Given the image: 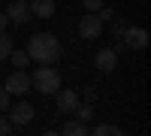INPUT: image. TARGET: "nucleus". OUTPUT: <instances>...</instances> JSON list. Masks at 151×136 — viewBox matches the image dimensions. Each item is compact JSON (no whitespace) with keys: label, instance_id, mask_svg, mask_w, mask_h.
Returning a JSON list of instances; mask_svg holds the SVG:
<instances>
[{"label":"nucleus","instance_id":"nucleus-1","mask_svg":"<svg viewBox=\"0 0 151 136\" xmlns=\"http://www.w3.org/2000/svg\"><path fill=\"white\" fill-rule=\"evenodd\" d=\"M60 52H64V48H60V40L55 33H48V30L33 33L27 40V58L36 60V64H58Z\"/></svg>","mask_w":151,"mask_h":136},{"label":"nucleus","instance_id":"nucleus-2","mask_svg":"<svg viewBox=\"0 0 151 136\" xmlns=\"http://www.w3.org/2000/svg\"><path fill=\"white\" fill-rule=\"evenodd\" d=\"M30 88H36L40 94H58V91H60V73H58L52 64H42V67L30 76Z\"/></svg>","mask_w":151,"mask_h":136},{"label":"nucleus","instance_id":"nucleus-3","mask_svg":"<svg viewBox=\"0 0 151 136\" xmlns=\"http://www.w3.org/2000/svg\"><path fill=\"white\" fill-rule=\"evenodd\" d=\"M3 88H6V94H15V97L27 94V91H30V73H24V70L9 73V79H6Z\"/></svg>","mask_w":151,"mask_h":136},{"label":"nucleus","instance_id":"nucleus-4","mask_svg":"<svg viewBox=\"0 0 151 136\" xmlns=\"http://www.w3.org/2000/svg\"><path fill=\"white\" fill-rule=\"evenodd\" d=\"M6 115H9V121H12V127H24V124H30V121H33V106H30L27 100H21V103H15V106H9Z\"/></svg>","mask_w":151,"mask_h":136},{"label":"nucleus","instance_id":"nucleus-5","mask_svg":"<svg viewBox=\"0 0 151 136\" xmlns=\"http://www.w3.org/2000/svg\"><path fill=\"white\" fill-rule=\"evenodd\" d=\"M100 33H103V21L97 18V12L82 15V21H79V36L82 40H97Z\"/></svg>","mask_w":151,"mask_h":136},{"label":"nucleus","instance_id":"nucleus-6","mask_svg":"<svg viewBox=\"0 0 151 136\" xmlns=\"http://www.w3.org/2000/svg\"><path fill=\"white\" fill-rule=\"evenodd\" d=\"M121 36H124V45H127V48H136V52H142V48L148 45V30H145V27H133V24H127Z\"/></svg>","mask_w":151,"mask_h":136},{"label":"nucleus","instance_id":"nucleus-7","mask_svg":"<svg viewBox=\"0 0 151 136\" xmlns=\"http://www.w3.org/2000/svg\"><path fill=\"white\" fill-rule=\"evenodd\" d=\"M6 18L12 24H24L30 18V6H27V0H9V6H6Z\"/></svg>","mask_w":151,"mask_h":136},{"label":"nucleus","instance_id":"nucleus-8","mask_svg":"<svg viewBox=\"0 0 151 136\" xmlns=\"http://www.w3.org/2000/svg\"><path fill=\"white\" fill-rule=\"evenodd\" d=\"M118 67V52L115 48H100L97 52V70L100 73H112Z\"/></svg>","mask_w":151,"mask_h":136},{"label":"nucleus","instance_id":"nucleus-9","mask_svg":"<svg viewBox=\"0 0 151 136\" xmlns=\"http://www.w3.org/2000/svg\"><path fill=\"white\" fill-rule=\"evenodd\" d=\"M76 106H79V94H76L73 88L58 91V112H73Z\"/></svg>","mask_w":151,"mask_h":136},{"label":"nucleus","instance_id":"nucleus-10","mask_svg":"<svg viewBox=\"0 0 151 136\" xmlns=\"http://www.w3.org/2000/svg\"><path fill=\"white\" fill-rule=\"evenodd\" d=\"M27 6H30V15H36V18L55 15V0H27Z\"/></svg>","mask_w":151,"mask_h":136},{"label":"nucleus","instance_id":"nucleus-11","mask_svg":"<svg viewBox=\"0 0 151 136\" xmlns=\"http://www.w3.org/2000/svg\"><path fill=\"white\" fill-rule=\"evenodd\" d=\"M60 133L64 136H88V124H82V121L76 118V121H67V124L60 127Z\"/></svg>","mask_w":151,"mask_h":136},{"label":"nucleus","instance_id":"nucleus-12","mask_svg":"<svg viewBox=\"0 0 151 136\" xmlns=\"http://www.w3.org/2000/svg\"><path fill=\"white\" fill-rule=\"evenodd\" d=\"M73 112H76V118H79V121H82V124H88V121H91V118H94V109H91V106H88V103H82V100H79V106H76V109H73Z\"/></svg>","mask_w":151,"mask_h":136},{"label":"nucleus","instance_id":"nucleus-13","mask_svg":"<svg viewBox=\"0 0 151 136\" xmlns=\"http://www.w3.org/2000/svg\"><path fill=\"white\" fill-rule=\"evenodd\" d=\"M9 58H12V67H15V70H24V67L30 64L27 52H15V48H12V52H9Z\"/></svg>","mask_w":151,"mask_h":136},{"label":"nucleus","instance_id":"nucleus-14","mask_svg":"<svg viewBox=\"0 0 151 136\" xmlns=\"http://www.w3.org/2000/svg\"><path fill=\"white\" fill-rule=\"evenodd\" d=\"M9 52H12V36L6 30H0V60H6Z\"/></svg>","mask_w":151,"mask_h":136},{"label":"nucleus","instance_id":"nucleus-15","mask_svg":"<svg viewBox=\"0 0 151 136\" xmlns=\"http://www.w3.org/2000/svg\"><path fill=\"white\" fill-rule=\"evenodd\" d=\"M94 136H121V127H115V124H97Z\"/></svg>","mask_w":151,"mask_h":136},{"label":"nucleus","instance_id":"nucleus-16","mask_svg":"<svg viewBox=\"0 0 151 136\" xmlns=\"http://www.w3.org/2000/svg\"><path fill=\"white\" fill-rule=\"evenodd\" d=\"M9 106H12V94H6V88H0V115H6Z\"/></svg>","mask_w":151,"mask_h":136},{"label":"nucleus","instance_id":"nucleus-17","mask_svg":"<svg viewBox=\"0 0 151 136\" xmlns=\"http://www.w3.org/2000/svg\"><path fill=\"white\" fill-rule=\"evenodd\" d=\"M106 0H82V6H85V12H97L100 6H103Z\"/></svg>","mask_w":151,"mask_h":136},{"label":"nucleus","instance_id":"nucleus-18","mask_svg":"<svg viewBox=\"0 0 151 136\" xmlns=\"http://www.w3.org/2000/svg\"><path fill=\"white\" fill-rule=\"evenodd\" d=\"M6 133H12V121L9 118H0V136H6Z\"/></svg>","mask_w":151,"mask_h":136},{"label":"nucleus","instance_id":"nucleus-19","mask_svg":"<svg viewBox=\"0 0 151 136\" xmlns=\"http://www.w3.org/2000/svg\"><path fill=\"white\" fill-rule=\"evenodd\" d=\"M9 27V18H6V12H0V30H6Z\"/></svg>","mask_w":151,"mask_h":136}]
</instances>
